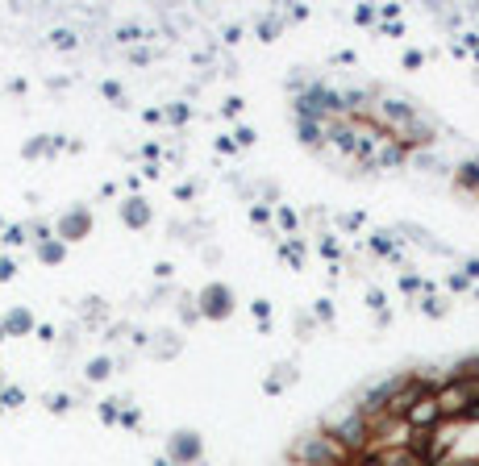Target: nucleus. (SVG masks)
Masks as SVG:
<instances>
[{
    "label": "nucleus",
    "instance_id": "nucleus-1",
    "mask_svg": "<svg viewBox=\"0 0 479 466\" xmlns=\"http://www.w3.org/2000/svg\"><path fill=\"white\" fill-rule=\"evenodd\" d=\"M308 462H321V466H338V450H334V441L330 437H312L304 450H300Z\"/></svg>",
    "mask_w": 479,
    "mask_h": 466
},
{
    "label": "nucleus",
    "instance_id": "nucleus-2",
    "mask_svg": "<svg viewBox=\"0 0 479 466\" xmlns=\"http://www.w3.org/2000/svg\"><path fill=\"white\" fill-rule=\"evenodd\" d=\"M363 433H367L363 417H346V421L338 425V441H342V445H363Z\"/></svg>",
    "mask_w": 479,
    "mask_h": 466
},
{
    "label": "nucleus",
    "instance_id": "nucleus-3",
    "mask_svg": "<svg viewBox=\"0 0 479 466\" xmlns=\"http://www.w3.org/2000/svg\"><path fill=\"white\" fill-rule=\"evenodd\" d=\"M396 387H400V379H388V383H380L376 391H371V396H367V404H363V408H367V412H376V408H384V400H392V396H396Z\"/></svg>",
    "mask_w": 479,
    "mask_h": 466
},
{
    "label": "nucleus",
    "instance_id": "nucleus-4",
    "mask_svg": "<svg viewBox=\"0 0 479 466\" xmlns=\"http://www.w3.org/2000/svg\"><path fill=\"white\" fill-rule=\"evenodd\" d=\"M438 417H442L438 400H425V404H417V408H413V425H434Z\"/></svg>",
    "mask_w": 479,
    "mask_h": 466
},
{
    "label": "nucleus",
    "instance_id": "nucleus-5",
    "mask_svg": "<svg viewBox=\"0 0 479 466\" xmlns=\"http://www.w3.org/2000/svg\"><path fill=\"white\" fill-rule=\"evenodd\" d=\"M384 466H425V462H421V454L400 450V454H388V458H384Z\"/></svg>",
    "mask_w": 479,
    "mask_h": 466
},
{
    "label": "nucleus",
    "instance_id": "nucleus-6",
    "mask_svg": "<svg viewBox=\"0 0 479 466\" xmlns=\"http://www.w3.org/2000/svg\"><path fill=\"white\" fill-rule=\"evenodd\" d=\"M363 466H384V462H363Z\"/></svg>",
    "mask_w": 479,
    "mask_h": 466
}]
</instances>
